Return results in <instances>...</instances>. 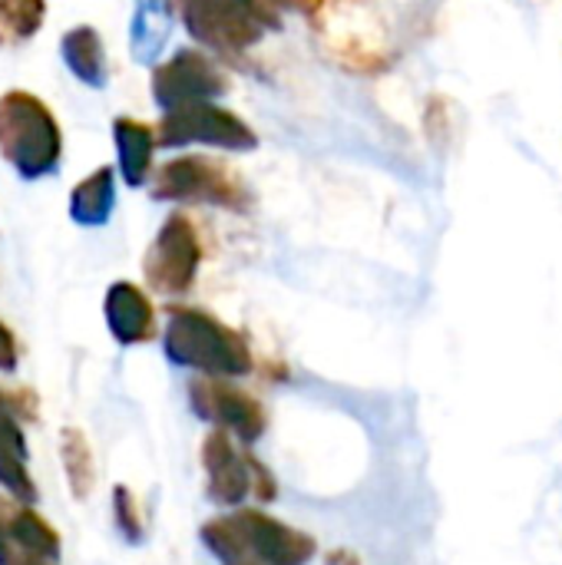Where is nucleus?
I'll return each mask as SVG.
<instances>
[{
    "label": "nucleus",
    "instance_id": "26",
    "mask_svg": "<svg viewBox=\"0 0 562 565\" xmlns=\"http://www.w3.org/2000/svg\"><path fill=\"white\" fill-rule=\"evenodd\" d=\"M0 414H7V397L0 394Z\"/></svg>",
    "mask_w": 562,
    "mask_h": 565
},
{
    "label": "nucleus",
    "instance_id": "12",
    "mask_svg": "<svg viewBox=\"0 0 562 565\" xmlns=\"http://www.w3.org/2000/svg\"><path fill=\"white\" fill-rule=\"evenodd\" d=\"M113 139H116V156H119V172L129 189L146 185L149 169H152V149L159 146L156 129L146 126L142 119L119 116L113 122Z\"/></svg>",
    "mask_w": 562,
    "mask_h": 565
},
{
    "label": "nucleus",
    "instance_id": "21",
    "mask_svg": "<svg viewBox=\"0 0 562 565\" xmlns=\"http://www.w3.org/2000/svg\"><path fill=\"white\" fill-rule=\"evenodd\" d=\"M242 10H248L265 30H278V10H275V3L272 0H235Z\"/></svg>",
    "mask_w": 562,
    "mask_h": 565
},
{
    "label": "nucleus",
    "instance_id": "5",
    "mask_svg": "<svg viewBox=\"0 0 562 565\" xmlns=\"http://www.w3.org/2000/svg\"><path fill=\"white\" fill-rule=\"evenodd\" d=\"M156 139L166 149H176V146H215V149H229V152H248V149L258 146L255 129L242 116H235L232 109L215 106V99L162 113Z\"/></svg>",
    "mask_w": 562,
    "mask_h": 565
},
{
    "label": "nucleus",
    "instance_id": "1",
    "mask_svg": "<svg viewBox=\"0 0 562 565\" xmlns=\"http://www.w3.org/2000/svg\"><path fill=\"white\" fill-rule=\"evenodd\" d=\"M166 358L179 367H192L202 377H245L255 371V354L248 341L222 324L219 318L199 308H169L166 334H162Z\"/></svg>",
    "mask_w": 562,
    "mask_h": 565
},
{
    "label": "nucleus",
    "instance_id": "20",
    "mask_svg": "<svg viewBox=\"0 0 562 565\" xmlns=\"http://www.w3.org/2000/svg\"><path fill=\"white\" fill-rule=\"evenodd\" d=\"M113 513H116V526H119V533H123L129 543H142V533H146V526H142V513H139V503H136L132 490H129V487H123V483L113 490Z\"/></svg>",
    "mask_w": 562,
    "mask_h": 565
},
{
    "label": "nucleus",
    "instance_id": "3",
    "mask_svg": "<svg viewBox=\"0 0 562 565\" xmlns=\"http://www.w3.org/2000/svg\"><path fill=\"white\" fill-rule=\"evenodd\" d=\"M152 199L159 202H189V205H222L242 212L248 205L242 179L205 156H179L156 172Z\"/></svg>",
    "mask_w": 562,
    "mask_h": 565
},
{
    "label": "nucleus",
    "instance_id": "25",
    "mask_svg": "<svg viewBox=\"0 0 562 565\" xmlns=\"http://www.w3.org/2000/svg\"><path fill=\"white\" fill-rule=\"evenodd\" d=\"M10 565H50V563H46V559H30V556H26V559H13Z\"/></svg>",
    "mask_w": 562,
    "mask_h": 565
},
{
    "label": "nucleus",
    "instance_id": "8",
    "mask_svg": "<svg viewBox=\"0 0 562 565\" xmlns=\"http://www.w3.org/2000/svg\"><path fill=\"white\" fill-rule=\"evenodd\" d=\"M189 404L195 417L215 424L219 430H229L242 444H255L268 427L265 407L225 377H195L189 384Z\"/></svg>",
    "mask_w": 562,
    "mask_h": 565
},
{
    "label": "nucleus",
    "instance_id": "23",
    "mask_svg": "<svg viewBox=\"0 0 562 565\" xmlns=\"http://www.w3.org/2000/svg\"><path fill=\"white\" fill-rule=\"evenodd\" d=\"M10 523L3 520V510H0V565H10Z\"/></svg>",
    "mask_w": 562,
    "mask_h": 565
},
{
    "label": "nucleus",
    "instance_id": "15",
    "mask_svg": "<svg viewBox=\"0 0 562 565\" xmlns=\"http://www.w3.org/2000/svg\"><path fill=\"white\" fill-rule=\"evenodd\" d=\"M60 50H63V63L79 83L96 86V89L106 86V53L93 26H73L70 33H63Z\"/></svg>",
    "mask_w": 562,
    "mask_h": 565
},
{
    "label": "nucleus",
    "instance_id": "10",
    "mask_svg": "<svg viewBox=\"0 0 562 565\" xmlns=\"http://www.w3.org/2000/svg\"><path fill=\"white\" fill-rule=\"evenodd\" d=\"M235 520L242 526L252 565H308L318 556V543L308 533L265 516L262 510H238Z\"/></svg>",
    "mask_w": 562,
    "mask_h": 565
},
{
    "label": "nucleus",
    "instance_id": "9",
    "mask_svg": "<svg viewBox=\"0 0 562 565\" xmlns=\"http://www.w3.org/2000/svg\"><path fill=\"white\" fill-rule=\"evenodd\" d=\"M179 10H182L189 33L202 46L225 53V56H235L255 46L265 33V26L235 0H179Z\"/></svg>",
    "mask_w": 562,
    "mask_h": 565
},
{
    "label": "nucleus",
    "instance_id": "14",
    "mask_svg": "<svg viewBox=\"0 0 562 565\" xmlns=\"http://www.w3.org/2000/svg\"><path fill=\"white\" fill-rule=\"evenodd\" d=\"M116 205V172L109 166H99L96 172H89L70 195V218L76 225L96 228L106 225Z\"/></svg>",
    "mask_w": 562,
    "mask_h": 565
},
{
    "label": "nucleus",
    "instance_id": "11",
    "mask_svg": "<svg viewBox=\"0 0 562 565\" xmlns=\"http://www.w3.org/2000/svg\"><path fill=\"white\" fill-rule=\"evenodd\" d=\"M106 324H109V334L123 344V348H132V344H146L152 341L156 334V311H152V301L146 298V291L132 281H116L109 291H106Z\"/></svg>",
    "mask_w": 562,
    "mask_h": 565
},
{
    "label": "nucleus",
    "instance_id": "19",
    "mask_svg": "<svg viewBox=\"0 0 562 565\" xmlns=\"http://www.w3.org/2000/svg\"><path fill=\"white\" fill-rule=\"evenodd\" d=\"M63 460H66L70 487L83 500L96 483V463H93V450H89V444L83 440L79 430H63Z\"/></svg>",
    "mask_w": 562,
    "mask_h": 565
},
{
    "label": "nucleus",
    "instance_id": "2",
    "mask_svg": "<svg viewBox=\"0 0 562 565\" xmlns=\"http://www.w3.org/2000/svg\"><path fill=\"white\" fill-rule=\"evenodd\" d=\"M0 156L30 182L56 172L63 136L40 96L26 89H10L0 96Z\"/></svg>",
    "mask_w": 562,
    "mask_h": 565
},
{
    "label": "nucleus",
    "instance_id": "13",
    "mask_svg": "<svg viewBox=\"0 0 562 565\" xmlns=\"http://www.w3.org/2000/svg\"><path fill=\"white\" fill-rule=\"evenodd\" d=\"M172 33V0H136L129 23V53L136 63H156Z\"/></svg>",
    "mask_w": 562,
    "mask_h": 565
},
{
    "label": "nucleus",
    "instance_id": "17",
    "mask_svg": "<svg viewBox=\"0 0 562 565\" xmlns=\"http://www.w3.org/2000/svg\"><path fill=\"white\" fill-rule=\"evenodd\" d=\"M10 540L30 559H46V563L60 559V536H56V530L43 516H36L33 510H17L10 516Z\"/></svg>",
    "mask_w": 562,
    "mask_h": 565
},
{
    "label": "nucleus",
    "instance_id": "16",
    "mask_svg": "<svg viewBox=\"0 0 562 565\" xmlns=\"http://www.w3.org/2000/svg\"><path fill=\"white\" fill-rule=\"evenodd\" d=\"M0 483L23 503L36 500V487L26 470V444L10 414H0Z\"/></svg>",
    "mask_w": 562,
    "mask_h": 565
},
{
    "label": "nucleus",
    "instance_id": "7",
    "mask_svg": "<svg viewBox=\"0 0 562 565\" xmlns=\"http://www.w3.org/2000/svg\"><path fill=\"white\" fill-rule=\"evenodd\" d=\"M225 89H229L225 73L202 50H176V56H169L152 73V99L162 113L192 103H212Z\"/></svg>",
    "mask_w": 562,
    "mask_h": 565
},
{
    "label": "nucleus",
    "instance_id": "18",
    "mask_svg": "<svg viewBox=\"0 0 562 565\" xmlns=\"http://www.w3.org/2000/svg\"><path fill=\"white\" fill-rule=\"evenodd\" d=\"M46 17V0H0V46L30 40Z\"/></svg>",
    "mask_w": 562,
    "mask_h": 565
},
{
    "label": "nucleus",
    "instance_id": "24",
    "mask_svg": "<svg viewBox=\"0 0 562 565\" xmlns=\"http://www.w3.org/2000/svg\"><path fill=\"white\" fill-rule=\"evenodd\" d=\"M328 565H358V559H354L348 550H335V553L328 556Z\"/></svg>",
    "mask_w": 562,
    "mask_h": 565
},
{
    "label": "nucleus",
    "instance_id": "22",
    "mask_svg": "<svg viewBox=\"0 0 562 565\" xmlns=\"http://www.w3.org/2000/svg\"><path fill=\"white\" fill-rule=\"evenodd\" d=\"M13 367H17V341L10 328L0 321V371H13Z\"/></svg>",
    "mask_w": 562,
    "mask_h": 565
},
{
    "label": "nucleus",
    "instance_id": "4",
    "mask_svg": "<svg viewBox=\"0 0 562 565\" xmlns=\"http://www.w3.org/2000/svg\"><path fill=\"white\" fill-rule=\"evenodd\" d=\"M202 467H205V487L209 500L219 507H242L248 493H255L262 503L275 500V477L248 454H238L229 430H212L202 444Z\"/></svg>",
    "mask_w": 562,
    "mask_h": 565
},
{
    "label": "nucleus",
    "instance_id": "6",
    "mask_svg": "<svg viewBox=\"0 0 562 565\" xmlns=\"http://www.w3.org/2000/svg\"><path fill=\"white\" fill-rule=\"evenodd\" d=\"M199 265H202V242H199V232L192 225V218L185 212H172L162 228L156 232L149 252H146V262H142V271H146V281L152 291L159 295H185L192 285H195V275H199Z\"/></svg>",
    "mask_w": 562,
    "mask_h": 565
}]
</instances>
